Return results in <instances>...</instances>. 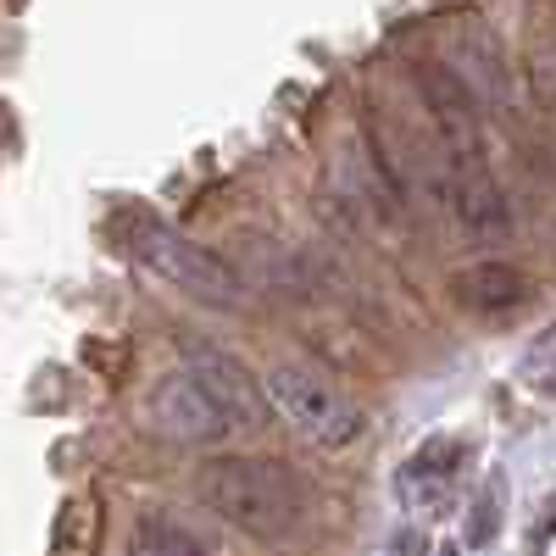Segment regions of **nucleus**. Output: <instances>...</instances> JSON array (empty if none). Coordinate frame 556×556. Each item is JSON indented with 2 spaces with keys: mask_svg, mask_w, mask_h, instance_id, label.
I'll return each mask as SVG.
<instances>
[{
  "mask_svg": "<svg viewBox=\"0 0 556 556\" xmlns=\"http://www.w3.org/2000/svg\"><path fill=\"white\" fill-rule=\"evenodd\" d=\"M195 495L251 540H295L306 523V484L285 462L262 456H212L195 468Z\"/></svg>",
  "mask_w": 556,
  "mask_h": 556,
  "instance_id": "1",
  "label": "nucleus"
},
{
  "mask_svg": "<svg viewBox=\"0 0 556 556\" xmlns=\"http://www.w3.org/2000/svg\"><path fill=\"white\" fill-rule=\"evenodd\" d=\"M117 240L134 251V262H146L162 285L195 295L206 306H245V285L217 251H206L201 240H184L178 228L156 223L151 212H128L117 217Z\"/></svg>",
  "mask_w": 556,
  "mask_h": 556,
  "instance_id": "2",
  "label": "nucleus"
},
{
  "mask_svg": "<svg viewBox=\"0 0 556 556\" xmlns=\"http://www.w3.org/2000/svg\"><path fill=\"white\" fill-rule=\"evenodd\" d=\"M267 401H273V417H285V424L306 440H317L323 451H345L356 434H362V412L301 362H278L267 374Z\"/></svg>",
  "mask_w": 556,
  "mask_h": 556,
  "instance_id": "3",
  "label": "nucleus"
},
{
  "mask_svg": "<svg viewBox=\"0 0 556 556\" xmlns=\"http://www.w3.org/2000/svg\"><path fill=\"white\" fill-rule=\"evenodd\" d=\"M417 89H424V106H429V117L440 128L451 178L456 173H484L490 151H484V123H479V106L468 96V84H462L445 62H424L417 67Z\"/></svg>",
  "mask_w": 556,
  "mask_h": 556,
  "instance_id": "4",
  "label": "nucleus"
},
{
  "mask_svg": "<svg viewBox=\"0 0 556 556\" xmlns=\"http://www.w3.org/2000/svg\"><path fill=\"white\" fill-rule=\"evenodd\" d=\"M178 356H184V374H190V379L228 412V424H240V429L273 424L267 390L251 379V367H245L235 351H223L217 340H201V334H184V340H178Z\"/></svg>",
  "mask_w": 556,
  "mask_h": 556,
  "instance_id": "5",
  "label": "nucleus"
},
{
  "mask_svg": "<svg viewBox=\"0 0 556 556\" xmlns=\"http://www.w3.org/2000/svg\"><path fill=\"white\" fill-rule=\"evenodd\" d=\"M146 412H151V429L167 434V440H178V445H217L228 429H235V424H228V412H223L190 374L156 379Z\"/></svg>",
  "mask_w": 556,
  "mask_h": 556,
  "instance_id": "6",
  "label": "nucleus"
},
{
  "mask_svg": "<svg viewBox=\"0 0 556 556\" xmlns=\"http://www.w3.org/2000/svg\"><path fill=\"white\" fill-rule=\"evenodd\" d=\"M451 295H456L462 312H473V317H506V312H518L529 301V278L513 262H473V267L456 273Z\"/></svg>",
  "mask_w": 556,
  "mask_h": 556,
  "instance_id": "7",
  "label": "nucleus"
},
{
  "mask_svg": "<svg viewBox=\"0 0 556 556\" xmlns=\"http://www.w3.org/2000/svg\"><path fill=\"white\" fill-rule=\"evenodd\" d=\"M451 206H456L462 228H468L473 240H506V235H513V212H506V195H501V184H495V167L451 178Z\"/></svg>",
  "mask_w": 556,
  "mask_h": 556,
  "instance_id": "8",
  "label": "nucleus"
},
{
  "mask_svg": "<svg viewBox=\"0 0 556 556\" xmlns=\"http://www.w3.org/2000/svg\"><path fill=\"white\" fill-rule=\"evenodd\" d=\"M128 556H206L201 540L167 513H139L128 534Z\"/></svg>",
  "mask_w": 556,
  "mask_h": 556,
  "instance_id": "9",
  "label": "nucleus"
},
{
  "mask_svg": "<svg viewBox=\"0 0 556 556\" xmlns=\"http://www.w3.org/2000/svg\"><path fill=\"white\" fill-rule=\"evenodd\" d=\"M523 374L540 384V390H556V329H545L534 345H529V367Z\"/></svg>",
  "mask_w": 556,
  "mask_h": 556,
  "instance_id": "10",
  "label": "nucleus"
},
{
  "mask_svg": "<svg viewBox=\"0 0 556 556\" xmlns=\"http://www.w3.org/2000/svg\"><path fill=\"white\" fill-rule=\"evenodd\" d=\"M490 523L501 529V479L484 490V501H479V518H473V529H468V540L473 545H490Z\"/></svg>",
  "mask_w": 556,
  "mask_h": 556,
  "instance_id": "11",
  "label": "nucleus"
}]
</instances>
